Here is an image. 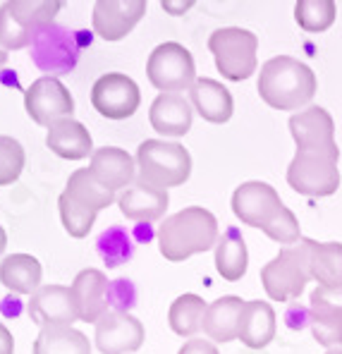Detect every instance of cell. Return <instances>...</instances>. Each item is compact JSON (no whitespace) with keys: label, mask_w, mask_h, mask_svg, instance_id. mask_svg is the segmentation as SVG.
I'll return each mask as SVG.
<instances>
[{"label":"cell","mask_w":342,"mask_h":354,"mask_svg":"<svg viewBox=\"0 0 342 354\" xmlns=\"http://www.w3.org/2000/svg\"><path fill=\"white\" fill-rule=\"evenodd\" d=\"M247 301L242 297L225 295L209 304L204 316V333L213 342H232L240 340V319Z\"/></svg>","instance_id":"603a6c76"},{"label":"cell","mask_w":342,"mask_h":354,"mask_svg":"<svg viewBox=\"0 0 342 354\" xmlns=\"http://www.w3.org/2000/svg\"><path fill=\"white\" fill-rule=\"evenodd\" d=\"M289 134H292L297 151L302 153H323L338 160L340 149L335 142V122L330 113L321 106H309L289 118Z\"/></svg>","instance_id":"30bf717a"},{"label":"cell","mask_w":342,"mask_h":354,"mask_svg":"<svg viewBox=\"0 0 342 354\" xmlns=\"http://www.w3.org/2000/svg\"><path fill=\"white\" fill-rule=\"evenodd\" d=\"M62 10L60 0H10L0 5V46L5 50L27 48L41 31L50 29Z\"/></svg>","instance_id":"3957f363"},{"label":"cell","mask_w":342,"mask_h":354,"mask_svg":"<svg viewBox=\"0 0 342 354\" xmlns=\"http://www.w3.org/2000/svg\"><path fill=\"white\" fill-rule=\"evenodd\" d=\"M15 352V337L3 324H0V354H12Z\"/></svg>","instance_id":"d590c367"},{"label":"cell","mask_w":342,"mask_h":354,"mask_svg":"<svg viewBox=\"0 0 342 354\" xmlns=\"http://www.w3.org/2000/svg\"><path fill=\"white\" fill-rule=\"evenodd\" d=\"M5 247H8V232H5L3 225H0V254L5 252Z\"/></svg>","instance_id":"74e56055"},{"label":"cell","mask_w":342,"mask_h":354,"mask_svg":"<svg viewBox=\"0 0 342 354\" xmlns=\"http://www.w3.org/2000/svg\"><path fill=\"white\" fill-rule=\"evenodd\" d=\"M311 333L328 350H342V288H316L309 304Z\"/></svg>","instance_id":"4fadbf2b"},{"label":"cell","mask_w":342,"mask_h":354,"mask_svg":"<svg viewBox=\"0 0 342 354\" xmlns=\"http://www.w3.org/2000/svg\"><path fill=\"white\" fill-rule=\"evenodd\" d=\"M287 185L304 196H330L340 187L338 160L323 153H302L297 151L287 165Z\"/></svg>","instance_id":"9c48e42d"},{"label":"cell","mask_w":342,"mask_h":354,"mask_svg":"<svg viewBox=\"0 0 342 354\" xmlns=\"http://www.w3.org/2000/svg\"><path fill=\"white\" fill-rule=\"evenodd\" d=\"M142 91L132 77L122 72H106L91 86V106L108 120H127L137 113Z\"/></svg>","instance_id":"8fae6325"},{"label":"cell","mask_w":342,"mask_h":354,"mask_svg":"<svg viewBox=\"0 0 342 354\" xmlns=\"http://www.w3.org/2000/svg\"><path fill=\"white\" fill-rule=\"evenodd\" d=\"M58 211H60L62 227L67 230V235L75 237V239H82V237L89 235L93 223H96V216H98V213H91V211H84V208L75 206L67 196H62V194L58 199Z\"/></svg>","instance_id":"d6a6232c"},{"label":"cell","mask_w":342,"mask_h":354,"mask_svg":"<svg viewBox=\"0 0 342 354\" xmlns=\"http://www.w3.org/2000/svg\"><path fill=\"white\" fill-rule=\"evenodd\" d=\"M44 268L31 254H10L0 263V283L17 295H34L41 288Z\"/></svg>","instance_id":"484cf974"},{"label":"cell","mask_w":342,"mask_h":354,"mask_svg":"<svg viewBox=\"0 0 342 354\" xmlns=\"http://www.w3.org/2000/svg\"><path fill=\"white\" fill-rule=\"evenodd\" d=\"M5 65H8V50L0 46V67H5Z\"/></svg>","instance_id":"f35d334b"},{"label":"cell","mask_w":342,"mask_h":354,"mask_svg":"<svg viewBox=\"0 0 342 354\" xmlns=\"http://www.w3.org/2000/svg\"><path fill=\"white\" fill-rule=\"evenodd\" d=\"M209 304L204 301V297L187 292L180 295L178 299L170 304L168 311V324L173 328L175 335L180 337H191L199 330H204V316Z\"/></svg>","instance_id":"f1b7e54d"},{"label":"cell","mask_w":342,"mask_h":354,"mask_svg":"<svg viewBox=\"0 0 342 354\" xmlns=\"http://www.w3.org/2000/svg\"><path fill=\"white\" fill-rule=\"evenodd\" d=\"M263 232H266V237H271L273 242L287 244V247H292V244H297L299 239H302V230H299L297 216H294L287 206L280 211V216Z\"/></svg>","instance_id":"836d02e7"},{"label":"cell","mask_w":342,"mask_h":354,"mask_svg":"<svg viewBox=\"0 0 342 354\" xmlns=\"http://www.w3.org/2000/svg\"><path fill=\"white\" fill-rule=\"evenodd\" d=\"M139 180L146 185L168 192L170 187H180L191 175V156L180 142L146 139L137 149Z\"/></svg>","instance_id":"5b68a950"},{"label":"cell","mask_w":342,"mask_h":354,"mask_svg":"<svg viewBox=\"0 0 342 354\" xmlns=\"http://www.w3.org/2000/svg\"><path fill=\"white\" fill-rule=\"evenodd\" d=\"M311 275L321 288H342V244L311 239Z\"/></svg>","instance_id":"f546056e"},{"label":"cell","mask_w":342,"mask_h":354,"mask_svg":"<svg viewBox=\"0 0 342 354\" xmlns=\"http://www.w3.org/2000/svg\"><path fill=\"white\" fill-rule=\"evenodd\" d=\"M194 8V3H175V0H163V10L165 12H170V15H182L187 12V10H191Z\"/></svg>","instance_id":"8d00e7d4"},{"label":"cell","mask_w":342,"mask_h":354,"mask_svg":"<svg viewBox=\"0 0 342 354\" xmlns=\"http://www.w3.org/2000/svg\"><path fill=\"white\" fill-rule=\"evenodd\" d=\"M209 50L222 80L245 82L256 72L258 39L254 31L242 27H220L209 36Z\"/></svg>","instance_id":"8992f818"},{"label":"cell","mask_w":342,"mask_h":354,"mask_svg":"<svg viewBox=\"0 0 342 354\" xmlns=\"http://www.w3.org/2000/svg\"><path fill=\"white\" fill-rule=\"evenodd\" d=\"M256 88L263 103L276 111H299L304 106L309 108L319 82L307 62L292 55H276L261 65Z\"/></svg>","instance_id":"6da1fadb"},{"label":"cell","mask_w":342,"mask_h":354,"mask_svg":"<svg viewBox=\"0 0 342 354\" xmlns=\"http://www.w3.org/2000/svg\"><path fill=\"white\" fill-rule=\"evenodd\" d=\"M325 354H342V350H328Z\"/></svg>","instance_id":"ab89813d"},{"label":"cell","mask_w":342,"mask_h":354,"mask_svg":"<svg viewBox=\"0 0 342 354\" xmlns=\"http://www.w3.org/2000/svg\"><path fill=\"white\" fill-rule=\"evenodd\" d=\"M178 354H220L218 347L211 340H204V337H191L189 342H184V347H180Z\"/></svg>","instance_id":"e575fe53"},{"label":"cell","mask_w":342,"mask_h":354,"mask_svg":"<svg viewBox=\"0 0 342 354\" xmlns=\"http://www.w3.org/2000/svg\"><path fill=\"white\" fill-rule=\"evenodd\" d=\"M285 204L280 201V194L276 187L268 182L249 180L242 182L232 194V213L240 218L245 225L266 230L273 221L280 216Z\"/></svg>","instance_id":"7c38bea8"},{"label":"cell","mask_w":342,"mask_h":354,"mask_svg":"<svg viewBox=\"0 0 342 354\" xmlns=\"http://www.w3.org/2000/svg\"><path fill=\"white\" fill-rule=\"evenodd\" d=\"M111 283L103 270L84 268L75 275L72 280V297H75L77 311H79V321L84 324H98L103 314L111 311L108 306V292H111Z\"/></svg>","instance_id":"e0dca14e"},{"label":"cell","mask_w":342,"mask_h":354,"mask_svg":"<svg viewBox=\"0 0 342 354\" xmlns=\"http://www.w3.org/2000/svg\"><path fill=\"white\" fill-rule=\"evenodd\" d=\"M34 354H91L89 337L72 326H46L34 340Z\"/></svg>","instance_id":"83f0119b"},{"label":"cell","mask_w":342,"mask_h":354,"mask_svg":"<svg viewBox=\"0 0 342 354\" xmlns=\"http://www.w3.org/2000/svg\"><path fill=\"white\" fill-rule=\"evenodd\" d=\"M338 17V3L335 0H299L294 5V19L304 31L321 34L330 29Z\"/></svg>","instance_id":"4dcf8cb0"},{"label":"cell","mask_w":342,"mask_h":354,"mask_svg":"<svg viewBox=\"0 0 342 354\" xmlns=\"http://www.w3.org/2000/svg\"><path fill=\"white\" fill-rule=\"evenodd\" d=\"M149 120L163 137H184L191 129L194 106L182 93H158L149 108Z\"/></svg>","instance_id":"ffe728a7"},{"label":"cell","mask_w":342,"mask_h":354,"mask_svg":"<svg viewBox=\"0 0 342 354\" xmlns=\"http://www.w3.org/2000/svg\"><path fill=\"white\" fill-rule=\"evenodd\" d=\"M218 244V221L204 206H187L168 216L158 227V247L163 259L173 263L187 261Z\"/></svg>","instance_id":"7a4b0ae2"},{"label":"cell","mask_w":342,"mask_h":354,"mask_svg":"<svg viewBox=\"0 0 342 354\" xmlns=\"http://www.w3.org/2000/svg\"><path fill=\"white\" fill-rule=\"evenodd\" d=\"M189 101L206 122L213 124L230 122L232 113H235L230 88L216 80H209V77H199L194 82V86L189 88Z\"/></svg>","instance_id":"44dd1931"},{"label":"cell","mask_w":342,"mask_h":354,"mask_svg":"<svg viewBox=\"0 0 342 354\" xmlns=\"http://www.w3.org/2000/svg\"><path fill=\"white\" fill-rule=\"evenodd\" d=\"M311 280V239L307 237L292 247H285L261 268V285L273 301L297 299Z\"/></svg>","instance_id":"277c9868"},{"label":"cell","mask_w":342,"mask_h":354,"mask_svg":"<svg viewBox=\"0 0 342 354\" xmlns=\"http://www.w3.org/2000/svg\"><path fill=\"white\" fill-rule=\"evenodd\" d=\"M31 321L36 326H72L79 321V311H77L75 297L72 290L65 285H44L39 288L29 299L27 306Z\"/></svg>","instance_id":"2e32d148"},{"label":"cell","mask_w":342,"mask_h":354,"mask_svg":"<svg viewBox=\"0 0 342 354\" xmlns=\"http://www.w3.org/2000/svg\"><path fill=\"white\" fill-rule=\"evenodd\" d=\"M46 147L65 160H82L93 156V142L89 129H86L84 122H79L75 118L60 120L53 127H48Z\"/></svg>","instance_id":"7402d4cb"},{"label":"cell","mask_w":342,"mask_h":354,"mask_svg":"<svg viewBox=\"0 0 342 354\" xmlns=\"http://www.w3.org/2000/svg\"><path fill=\"white\" fill-rule=\"evenodd\" d=\"M146 15L144 0H98L93 5L91 24L101 39L122 41Z\"/></svg>","instance_id":"9a60e30c"},{"label":"cell","mask_w":342,"mask_h":354,"mask_svg":"<svg viewBox=\"0 0 342 354\" xmlns=\"http://www.w3.org/2000/svg\"><path fill=\"white\" fill-rule=\"evenodd\" d=\"M24 111L41 127H53L60 120L75 115V98L58 77L44 75L24 91Z\"/></svg>","instance_id":"ba28073f"},{"label":"cell","mask_w":342,"mask_h":354,"mask_svg":"<svg viewBox=\"0 0 342 354\" xmlns=\"http://www.w3.org/2000/svg\"><path fill=\"white\" fill-rule=\"evenodd\" d=\"M144 345V326L137 316L111 309L96 324V347L101 354H129Z\"/></svg>","instance_id":"5bb4252c"},{"label":"cell","mask_w":342,"mask_h":354,"mask_svg":"<svg viewBox=\"0 0 342 354\" xmlns=\"http://www.w3.org/2000/svg\"><path fill=\"white\" fill-rule=\"evenodd\" d=\"M89 170L106 189L113 192V194L127 189L139 175L134 158L120 147H101L93 151Z\"/></svg>","instance_id":"d6986e66"},{"label":"cell","mask_w":342,"mask_h":354,"mask_svg":"<svg viewBox=\"0 0 342 354\" xmlns=\"http://www.w3.org/2000/svg\"><path fill=\"white\" fill-rule=\"evenodd\" d=\"M276 337V311L268 301L251 299L240 319V340L249 350H263Z\"/></svg>","instance_id":"cb8c5ba5"},{"label":"cell","mask_w":342,"mask_h":354,"mask_svg":"<svg viewBox=\"0 0 342 354\" xmlns=\"http://www.w3.org/2000/svg\"><path fill=\"white\" fill-rule=\"evenodd\" d=\"M24 163H27V153H24L22 144L17 139L0 134V187L17 182Z\"/></svg>","instance_id":"1f68e13d"},{"label":"cell","mask_w":342,"mask_h":354,"mask_svg":"<svg viewBox=\"0 0 342 354\" xmlns=\"http://www.w3.org/2000/svg\"><path fill=\"white\" fill-rule=\"evenodd\" d=\"M146 77L160 93H180L184 88H191L199 80L194 58L178 41H165L155 46L146 62Z\"/></svg>","instance_id":"52a82bcc"},{"label":"cell","mask_w":342,"mask_h":354,"mask_svg":"<svg viewBox=\"0 0 342 354\" xmlns=\"http://www.w3.org/2000/svg\"><path fill=\"white\" fill-rule=\"evenodd\" d=\"M249 266L247 242L237 227H230L216 244V268L222 280L237 283L245 278Z\"/></svg>","instance_id":"4316f807"},{"label":"cell","mask_w":342,"mask_h":354,"mask_svg":"<svg viewBox=\"0 0 342 354\" xmlns=\"http://www.w3.org/2000/svg\"><path fill=\"white\" fill-rule=\"evenodd\" d=\"M117 206H120L122 216L137 223H153L165 216L170 206V196L165 189L146 185L144 180H134L127 189L117 194Z\"/></svg>","instance_id":"ac0fdd59"},{"label":"cell","mask_w":342,"mask_h":354,"mask_svg":"<svg viewBox=\"0 0 342 354\" xmlns=\"http://www.w3.org/2000/svg\"><path fill=\"white\" fill-rule=\"evenodd\" d=\"M62 196H67L75 206L84 208V211H91V213L103 211V208H108L117 199L111 189H106V187L91 175L89 168H79L70 175Z\"/></svg>","instance_id":"d4e9b609"}]
</instances>
